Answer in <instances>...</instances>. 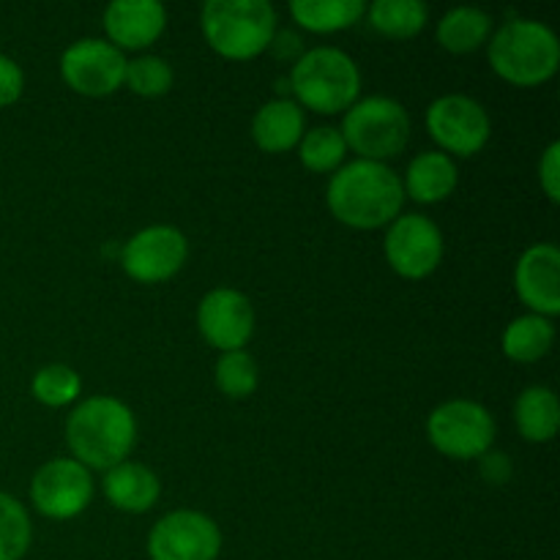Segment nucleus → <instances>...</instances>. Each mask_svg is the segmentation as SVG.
I'll use <instances>...</instances> for the list:
<instances>
[{"label": "nucleus", "instance_id": "f257e3e1", "mask_svg": "<svg viewBox=\"0 0 560 560\" xmlns=\"http://www.w3.org/2000/svg\"><path fill=\"white\" fill-rule=\"evenodd\" d=\"M328 211L353 230H381L402 213V178L383 162L342 164L328 180Z\"/></svg>", "mask_w": 560, "mask_h": 560}, {"label": "nucleus", "instance_id": "f03ea898", "mask_svg": "<svg viewBox=\"0 0 560 560\" xmlns=\"http://www.w3.org/2000/svg\"><path fill=\"white\" fill-rule=\"evenodd\" d=\"M137 441V421L129 405L115 397H88L66 421L71 459L88 470H109L126 463Z\"/></svg>", "mask_w": 560, "mask_h": 560}, {"label": "nucleus", "instance_id": "7ed1b4c3", "mask_svg": "<svg viewBox=\"0 0 560 560\" xmlns=\"http://www.w3.org/2000/svg\"><path fill=\"white\" fill-rule=\"evenodd\" d=\"M487 58L501 80L517 88H536L552 80L560 66V42L539 20H509L487 42Z\"/></svg>", "mask_w": 560, "mask_h": 560}, {"label": "nucleus", "instance_id": "20e7f679", "mask_svg": "<svg viewBox=\"0 0 560 560\" xmlns=\"http://www.w3.org/2000/svg\"><path fill=\"white\" fill-rule=\"evenodd\" d=\"M277 9L268 0H208L200 27L208 47L228 60H252L277 36Z\"/></svg>", "mask_w": 560, "mask_h": 560}, {"label": "nucleus", "instance_id": "39448f33", "mask_svg": "<svg viewBox=\"0 0 560 560\" xmlns=\"http://www.w3.org/2000/svg\"><path fill=\"white\" fill-rule=\"evenodd\" d=\"M290 91L299 107L320 115L348 113L361 93V71L348 52L337 47H315L290 69Z\"/></svg>", "mask_w": 560, "mask_h": 560}, {"label": "nucleus", "instance_id": "423d86ee", "mask_svg": "<svg viewBox=\"0 0 560 560\" xmlns=\"http://www.w3.org/2000/svg\"><path fill=\"white\" fill-rule=\"evenodd\" d=\"M342 140L364 162L399 156L410 140V115L397 98L366 96L345 113Z\"/></svg>", "mask_w": 560, "mask_h": 560}, {"label": "nucleus", "instance_id": "0eeeda50", "mask_svg": "<svg viewBox=\"0 0 560 560\" xmlns=\"http://www.w3.org/2000/svg\"><path fill=\"white\" fill-rule=\"evenodd\" d=\"M427 438L452 459H481L495 443V419L474 399H448L427 419Z\"/></svg>", "mask_w": 560, "mask_h": 560}, {"label": "nucleus", "instance_id": "6e6552de", "mask_svg": "<svg viewBox=\"0 0 560 560\" xmlns=\"http://www.w3.org/2000/svg\"><path fill=\"white\" fill-rule=\"evenodd\" d=\"M427 129L448 156H476L490 142L492 124L487 109L465 93L435 98L427 109Z\"/></svg>", "mask_w": 560, "mask_h": 560}, {"label": "nucleus", "instance_id": "1a4fd4ad", "mask_svg": "<svg viewBox=\"0 0 560 560\" xmlns=\"http://www.w3.org/2000/svg\"><path fill=\"white\" fill-rule=\"evenodd\" d=\"M222 530L208 514L178 509L159 520L148 534L151 560H217Z\"/></svg>", "mask_w": 560, "mask_h": 560}, {"label": "nucleus", "instance_id": "9d476101", "mask_svg": "<svg viewBox=\"0 0 560 560\" xmlns=\"http://www.w3.org/2000/svg\"><path fill=\"white\" fill-rule=\"evenodd\" d=\"M383 252L394 271L402 279H424L441 266L443 233L430 217L421 213H399L388 224Z\"/></svg>", "mask_w": 560, "mask_h": 560}, {"label": "nucleus", "instance_id": "9b49d317", "mask_svg": "<svg viewBox=\"0 0 560 560\" xmlns=\"http://www.w3.org/2000/svg\"><path fill=\"white\" fill-rule=\"evenodd\" d=\"M189 257V241L173 224H151L131 235L120 255V266L135 282L159 284L173 279Z\"/></svg>", "mask_w": 560, "mask_h": 560}, {"label": "nucleus", "instance_id": "f8f14e48", "mask_svg": "<svg viewBox=\"0 0 560 560\" xmlns=\"http://www.w3.org/2000/svg\"><path fill=\"white\" fill-rule=\"evenodd\" d=\"M60 77L80 96H113L126 77V58L104 38H80L66 47L60 58Z\"/></svg>", "mask_w": 560, "mask_h": 560}, {"label": "nucleus", "instance_id": "ddd939ff", "mask_svg": "<svg viewBox=\"0 0 560 560\" xmlns=\"http://www.w3.org/2000/svg\"><path fill=\"white\" fill-rule=\"evenodd\" d=\"M91 498V470L77 459H49L31 479V503L49 520L77 517L85 512Z\"/></svg>", "mask_w": 560, "mask_h": 560}, {"label": "nucleus", "instance_id": "4468645a", "mask_svg": "<svg viewBox=\"0 0 560 560\" xmlns=\"http://www.w3.org/2000/svg\"><path fill=\"white\" fill-rule=\"evenodd\" d=\"M197 328L211 348L230 353L244 350L255 334V310L241 290L217 288L197 306Z\"/></svg>", "mask_w": 560, "mask_h": 560}, {"label": "nucleus", "instance_id": "2eb2a0df", "mask_svg": "<svg viewBox=\"0 0 560 560\" xmlns=\"http://www.w3.org/2000/svg\"><path fill=\"white\" fill-rule=\"evenodd\" d=\"M514 290L530 315L556 317L560 312V252L556 244H536L523 252L514 268Z\"/></svg>", "mask_w": 560, "mask_h": 560}, {"label": "nucleus", "instance_id": "dca6fc26", "mask_svg": "<svg viewBox=\"0 0 560 560\" xmlns=\"http://www.w3.org/2000/svg\"><path fill=\"white\" fill-rule=\"evenodd\" d=\"M167 27V11L159 0H113L104 9V31L115 49H145Z\"/></svg>", "mask_w": 560, "mask_h": 560}, {"label": "nucleus", "instance_id": "f3484780", "mask_svg": "<svg viewBox=\"0 0 560 560\" xmlns=\"http://www.w3.org/2000/svg\"><path fill=\"white\" fill-rule=\"evenodd\" d=\"M304 137V109L293 98L266 102L252 118V140L266 153H288Z\"/></svg>", "mask_w": 560, "mask_h": 560}, {"label": "nucleus", "instance_id": "a211bd4d", "mask_svg": "<svg viewBox=\"0 0 560 560\" xmlns=\"http://www.w3.org/2000/svg\"><path fill=\"white\" fill-rule=\"evenodd\" d=\"M104 495L118 512L142 514L156 506L162 495V481L151 468L140 463H120L104 476Z\"/></svg>", "mask_w": 560, "mask_h": 560}, {"label": "nucleus", "instance_id": "6ab92c4d", "mask_svg": "<svg viewBox=\"0 0 560 560\" xmlns=\"http://www.w3.org/2000/svg\"><path fill=\"white\" fill-rule=\"evenodd\" d=\"M457 164L443 151H424L408 164V175L402 180L405 195L413 197L421 206H435L452 197L457 189Z\"/></svg>", "mask_w": 560, "mask_h": 560}, {"label": "nucleus", "instance_id": "aec40b11", "mask_svg": "<svg viewBox=\"0 0 560 560\" xmlns=\"http://www.w3.org/2000/svg\"><path fill=\"white\" fill-rule=\"evenodd\" d=\"M514 421L528 443H550L560 427V402L547 386L525 388L514 405Z\"/></svg>", "mask_w": 560, "mask_h": 560}, {"label": "nucleus", "instance_id": "412c9836", "mask_svg": "<svg viewBox=\"0 0 560 560\" xmlns=\"http://www.w3.org/2000/svg\"><path fill=\"white\" fill-rule=\"evenodd\" d=\"M492 36V16L476 5H457L438 22V42L446 52L468 55L485 47Z\"/></svg>", "mask_w": 560, "mask_h": 560}, {"label": "nucleus", "instance_id": "4be33fe9", "mask_svg": "<svg viewBox=\"0 0 560 560\" xmlns=\"http://www.w3.org/2000/svg\"><path fill=\"white\" fill-rule=\"evenodd\" d=\"M556 342V326L541 315H523L503 331V353L517 364H534L545 359Z\"/></svg>", "mask_w": 560, "mask_h": 560}, {"label": "nucleus", "instance_id": "5701e85b", "mask_svg": "<svg viewBox=\"0 0 560 560\" xmlns=\"http://www.w3.org/2000/svg\"><path fill=\"white\" fill-rule=\"evenodd\" d=\"M361 0H290V14L312 33L348 31L364 16Z\"/></svg>", "mask_w": 560, "mask_h": 560}, {"label": "nucleus", "instance_id": "b1692460", "mask_svg": "<svg viewBox=\"0 0 560 560\" xmlns=\"http://www.w3.org/2000/svg\"><path fill=\"white\" fill-rule=\"evenodd\" d=\"M427 5L421 0H375L366 9L372 27L388 38H413L427 25Z\"/></svg>", "mask_w": 560, "mask_h": 560}, {"label": "nucleus", "instance_id": "393cba45", "mask_svg": "<svg viewBox=\"0 0 560 560\" xmlns=\"http://www.w3.org/2000/svg\"><path fill=\"white\" fill-rule=\"evenodd\" d=\"M301 164L312 173H337L348 156V145L342 140V131L334 126H317V129L304 131L299 142Z\"/></svg>", "mask_w": 560, "mask_h": 560}, {"label": "nucleus", "instance_id": "a878e982", "mask_svg": "<svg viewBox=\"0 0 560 560\" xmlns=\"http://www.w3.org/2000/svg\"><path fill=\"white\" fill-rule=\"evenodd\" d=\"M33 525L27 509L9 492H0V560H22L31 550Z\"/></svg>", "mask_w": 560, "mask_h": 560}, {"label": "nucleus", "instance_id": "bb28decb", "mask_svg": "<svg viewBox=\"0 0 560 560\" xmlns=\"http://www.w3.org/2000/svg\"><path fill=\"white\" fill-rule=\"evenodd\" d=\"M31 392L47 408H66V405L77 402L82 392V381L71 366L47 364L33 375Z\"/></svg>", "mask_w": 560, "mask_h": 560}, {"label": "nucleus", "instance_id": "cd10ccee", "mask_svg": "<svg viewBox=\"0 0 560 560\" xmlns=\"http://www.w3.org/2000/svg\"><path fill=\"white\" fill-rule=\"evenodd\" d=\"M173 66L159 55H142V58L126 60L124 82L131 93L142 98H159L173 88Z\"/></svg>", "mask_w": 560, "mask_h": 560}, {"label": "nucleus", "instance_id": "c85d7f7f", "mask_svg": "<svg viewBox=\"0 0 560 560\" xmlns=\"http://www.w3.org/2000/svg\"><path fill=\"white\" fill-rule=\"evenodd\" d=\"M257 381H260L257 364L246 350H230L217 361V386L224 397L246 399L255 394Z\"/></svg>", "mask_w": 560, "mask_h": 560}, {"label": "nucleus", "instance_id": "c756f323", "mask_svg": "<svg viewBox=\"0 0 560 560\" xmlns=\"http://www.w3.org/2000/svg\"><path fill=\"white\" fill-rule=\"evenodd\" d=\"M22 91H25V74H22L20 63L0 52V107H11L14 102H20Z\"/></svg>", "mask_w": 560, "mask_h": 560}, {"label": "nucleus", "instance_id": "7c9ffc66", "mask_svg": "<svg viewBox=\"0 0 560 560\" xmlns=\"http://www.w3.org/2000/svg\"><path fill=\"white\" fill-rule=\"evenodd\" d=\"M539 184L550 202L560 200V142H550L539 159Z\"/></svg>", "mask_w": 560, "mask_h": 560}, {"label": "nucleus", "instance_id": "2f4dec72", "mask_svg": "<svg viewBox=\"0 0 560 560\" xmlns=\"http://www.w3.org/2000/svg\"><path fill=\"white\" fill-rule=\"evenodd\" d=\"M481 474H485V479L490 481V485H503V481L512 476V463H509L506 454L487 452L485 457H481Z\"/></svg>", "mask_w": 560, "mask_h": 560}]
</instances>
